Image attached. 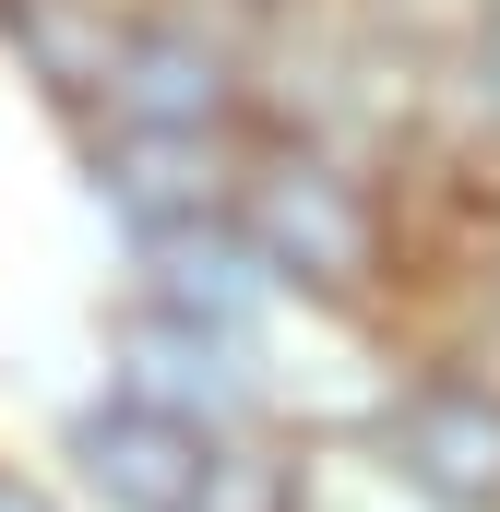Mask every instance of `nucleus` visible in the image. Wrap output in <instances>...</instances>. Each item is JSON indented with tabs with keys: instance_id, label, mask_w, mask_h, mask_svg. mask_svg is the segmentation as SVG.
Masks as SVG:
<instances>
[{
	"instance_id": "7ed1b4c3",
	"label": "nucleus",
	"mask_w": 500,
	"mask_h": 512,
	"mask_svg": "<svg viewBox=\"0 0 500 512\" xmlns=\"http://www.w3.org/2000/svg\"><path fill=\"white\" fill-rule=\"evenodd\" d=\"M108 120H120V131H155V143H215V131L239 120V72H227V48H215L203 24L143 12L120 84H108Z\"/></svg>"
},
{
	"instance_id": "423d86ee",
	"label": "nucleus",
	"mask_w": 500,
	"mask_h": 512,
	"mask_svg": "<svg viewBox=\"0 0 500 512\" xmlns=\"http://www.w3.org/2000/svg\"><path fill=\"white\" fill-rule=\"evenodd\" d=\"M0 36H12V60L48 84V96H108L131 60V24L108 12V0H0Z\"/></svg>"
},
{
	"instance_id": "20e7f679",
	"label": "nucleus",
	"mask_w": 500,
	"mask_h": 512,
	"mask_svg": "<svg viewBox=\"0 0 500 512\" xmlns=\"http://www.w3.org/2000/svg\"><path fill=\"white\" fill-rule=\"evenodd\" d=\"M72 465L108 489V512H191L203 501V465H215V441L191 429V417H167V405H84L72 417Z\"/></svg>"
},
{
	"instance_id": "6e6552de",
	"label": "nucleus",
	"mask_w": 500,
	"mask_h": 512,
	"mask_svg": "<svg viewBox=\"0 0 500 512\" xmlns=\"http://www.w3.org/2000/svg\"><path fill=\"white\" fill-rule=\"evenodd\" d=\"M191 512H310V477H298V453H274V441H215Z\"/></svg>"
},
{
	"instance_id": "9d476101",
	"label": "nucleus",
	"mask_w": 500,
	"mask_h": 512,
	"mask_svg": "<svg viewBox=\"0 0 500 512\" xmlns=\"http://www.w3.org/2000/svg\"><path fill=\"white\" fill-rule=\"evenodd\" d=\"M0 512H60V501H48L36 477H12V465H0Z\"/></svg>"
},
{
	"instance_id": "39448f33",
	"label": "nucleus",
	"mask_w": 500,
	"mask_h": 512,
	"mask_svg": "<svg viewBox=\"0 0 500 512\" xmlns=\"http://www.w3.org/2000/svg\"><path fill=\"white\" fill-rule=\"evenodd\" d=\"M120 370H131V405H167V417H191L203 429V405H239V334H215V322H179V310H143L120 322Z\"/></svg>"
},
{
	"instance_id": "f257e3e1",
	"label": "nucleus",
	"mask_w": 500,
	"mask_h": 512,
	"mask_svg": "<svg viewBox=\"0 0 500 512\" xmlns=\"http://www.w3.org/2000/svg\"><path fill=\"white\" fill-rule=\"evenodd\" d=\"M239 239L262 251L274 286L370 298L381 262H393V203H381L358 167H334V155H310V143H274L239 179Z\"/></svg>"
},
{
	"instance_id": "f03ea898",
	"label": "nucleus",
	"mask_w": 500,
	"mask_h": 512,
	"mask_svg": "<svg viewBox=\"0 0 500 512\" xmlns=\"http://www.w3.org/2000/svg\"><path fill=\"white\" fill-rule=\"evenodd\" d=\"M381 453L417 501L441 512H500V393L489 382H417L381 417Z\"/></svg>"
},
{
	"instance_id": "0eeeda50",
	"label": "nucleus",
	"mask_w": 500,
	"mask_h": 512,
	"mask_svg": "<svg viewBox=\"0 0 500 512\" xmlns=\"http://www.w3.org/2000/svg\"><path fill=\"white\" fill-rule=\"evenodd\" d=\"M155 310H179V322H215V334H239V310L274 286L262 251L239 239V215H215V227H179V239H155Z\"/></svg>"
},
{
	"instance_id": "1a4fd4ad",
	"label": "nucleus",
	"mask_w": 500,
	"mask_h": 512,
	"mask_svg": "<svg viewBox=\"0 0 500 512\" xmlns=\"http://www.w3.org/2000/svg\"><path fill=\"white\" fill-rule=\"evenodd\" d=\"M477 96L500 108V0H489V24H477Z\"/></svg>"
}]
</instances>
